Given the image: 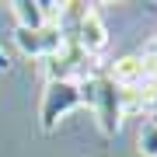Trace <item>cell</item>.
Returning <instances> with one entry per match:
<instances>
[{"mask_svg":"<svg viewBox=\"0 0 157 157\" xmlns=\"http://www.w3.org/2000/svg\"><path fill=\"white\" fill-rule=\"evenodd\" d=\"M73 108H80V84L73 80H45L42 105H39V122L45 133L59 126V119H67Z\"/></svg>","mask_w":157,"mask_h":157,"instance_id":"1","label":"cell"},{"mask_svg":"<svg viewBox=\"0 0 157 157\" xmlns=\"http://www.w3.org/2000/svg\"><path fill=\"white\" fill-rule=\"evenodd\" d=\"M45 63V77L49 80H73V84H80V80H87V77H94V56H87L84 49H80L77 42H63V49L59 52H52L49 59H42Z\"/></svg>","mask_w":157,"mask_h":157,"instance_id":"2","label":"cell"},{"mask_svg":"<svg viewBox=\"0 0 157 157\" xmlns=\"http://www.w3.org/2000/svg\"><path fill=\"white\" fill-rule=\"evenodd\" d=\"M91 112H94L98 126L105 136H115L119 126H122V98H119V84L105 77V73H98V94H94V105H91Z\"/></svg>","mask_w":157,"mask_h":157,"instance_id":"3","label":"cell"},{"mask_svg":"<svg viewBox=\"0 0 157 157\" xmlns=\"http://www.w3.org/2000/svg\"><path fill=\"white\" fill-rule=\"evenodd\" d=\"M14 42H17V49H21L25 56H32V59H49L52 52L63 49L67 39H63L59 25H45V28H39V32L17 28V32H14Z\"/></svg>","mask_w":157,"mask_h":157,"instance_id":"4","label":"cell"},{"mask_svg":"<svg viewBox=\"0 0 157 157\" xmlns=\"http://www.w3.org/2000/svg\"><path fill=\"white\" fill-rule=\"evenodd\" d=\"M7 7H11L17 28L25 32H39L45 25H56V14H59V4H49V0H11Z\"/></svg>","mask_w":157,"mask_h":157,"instance_id":"5","label":"cell"},{"mask_svg":"<svg viewBox=\"0 0 157 157\" xmlns=\"http://www.w3.org/2000/svg\"><path fill=\"white\" fill-rule=\"evenodd\" d=\"M105 77L119 87H140L147 84V67H143V56L140 52H129V56H119L112 67L105 70Z\"/></svg>","mask_w":157,"mask_h":157,"instance_id":"6","label":"cell"},{"mask_svg":"<svg viewBox=\"0 0 157 157\" xmlns=\"http://www.w3.org/2000/svg\"><path fill=\"white\" fill-rule=\"evenodd\" d=\"M73 42H77L87 56H98V52L108 45V28H105V21H101V14L94 11V7H91L87 17L80 21V28H77V35H73Z\"/></svg>","mask_w":157,"mask_h":157,"instance_id":"7","label":"cell"},{"mask_svg":"<svg viewBox=\"0 0 157 157\" xmlns=\"http://www.w3.org/2000/svg\"><path fill=\"white\" fill-rule=\"evenodd\" d=\"M136 150L140 157H157V119H147L136 133Z\"/></svg>","mask_w":157,"mask_h":157,"instance_id":"8","label":"cell"}]
</instances>
